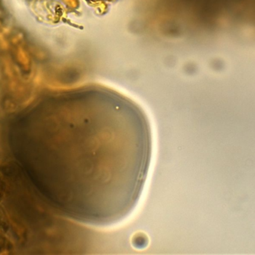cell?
<instances>
[{"label": "cell", "instance_id": "6da1fadb", "mask_svg": "<svg viewBox=\"0 0 255 255\" xmlns=\"http://www.w3.org/2000/svg\"><path fill=\"white\" fill-rule=\"evenodd\" d=\"M42 182L66 218L106 228L139 203L151 167L152 136L142 108L101 85L65 90L50 104Z\"/></svg>", "mask_w": 255, "mask_h": 255}]
</instances>
